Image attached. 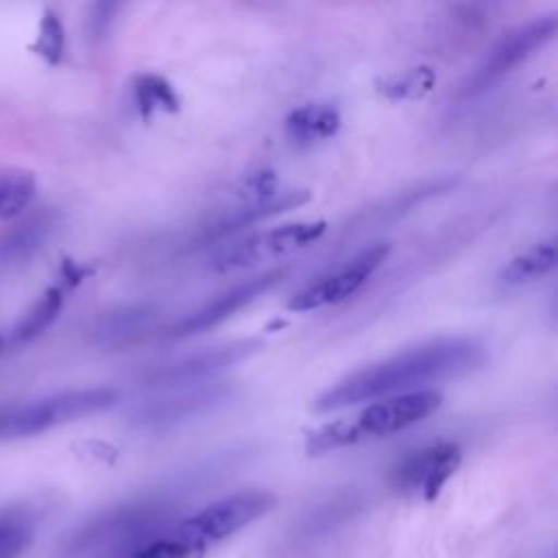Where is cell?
Here are the masks:
<instances>
[{"instance_id": "4", "label": "cell", "mask_w": 558, "mask_h": 558, "mask_svg": "<svg viewBox=\"0 0 558 558\" xmlns=\"http://www.w3.org/2000/svg\"><path fill=\"white\" fill-rule=\"evenodd\" d=\"M166 512L155 504L124 506L85 523L68 543V551L89 554L100 549H126L131 554L142 543L150 541V532L161 527Z\"/></svg>"}, {"instance_id": "23", "label": "cell", "mask_w": 558, "mask_h": 558, "mask_svg": "<svg viewBox=\"0 0 558 558\" xmlns=\"http://www.w3.org/2000/svg\"><path fill=\"white\" fill-rule=\"evenodd\" d=\"M33 50L48 61L50 65H57L63 59V50H65V31H63V22L61 17L52 11L46 9L41 13L39 20V33L37 39L33 44Z\"/></svg>"}, {"instance_id": "15", "label": "cell", "mask_w": 558, "mask_h": 558, "mask_svg": "<svg viewBox=\"0 0 558 558\" xmlns=\"http://www.w3.org/2000/svg\"><path fill=\"white\" fill-rule=\"evenodd\" d=\"M50 229H52L50 214H37L15 225L0 240V262L13 264V262L28 259L48 240Z\"/></svg>"}, {"instance_id": "11", "label": "cell", "mask_w": 558, "mask_h": 558, "mask_svg": "<svg viewBox=\"0 0 558 558\" xmlns=\"http://www.w3.org/2000/svg\"><path fill=\"white\" fill-rule=\"evenodd\" d=\"M281 270H270L264 272L262 277L248 279L231 290H227L225 294H220L218 299H214L211 303L203 305L201 310H196L194 314L185 316L183 320H179L172 329L170 336L172 338H187V336H196L203 333L220 323H225L227 318H231L235 312H240L242 307H246L248 303H253L257 296H262L264 292H268L275 283L281 281Z\"/></svg>"}, {"instance_id": "10", "label": "cell", "mask_w": 558, "mask_h": 558, "mask_svg": "<svg viewBox=\"0 0 558 558\" xmlns=\"http://www.w3.org/2000/svg\"><path fill=\"white\" fill-rule=\"evenodd\" d=\"M259 349H262L259 340H240L211 351H203L150 373L146 377V386L148 388H187V386L207 384V379L246 360Z\"/></svg>"}, {"instance_id": "2", "label": "cell", "mask_w": 558, "mask_h": 558, "mask_svg": "<svg viewBox=\"0 0 558 558\" xmlns=\"http://www.w3.org/2000/svg\"><path fill=\"white\" fill-rule=\"evenodd\" d=\"M118 401L111 388H76L24 403H0V440L37 436L57 425L109 410Z\"/></svg>"}, {"instance_id": "9", "label": "cell", "mask_w": 558, "mask_h": 558, "mask_svg": "<svg viewBox=\"0 0 558 558\" xmlns=\"http://www.w3.org/2000/svg\"><path fill=\"white\" fill-rule=\"evenodd\" d=\"M442 403V395L438 390H416L405 395H392L386 399H379L375 403H368L357 416L355 427L360 436H390L395 432H401L423 418H427L432 412H436Z\"/></svg>"}, {"instance_id": "3", "label": "cell", "mask_w": 558, "mask_h": 558, "mask_svg": "<svg viewBox=\"0 0 558 558\" xmlns=\"http://www.w3.org/2000/svg\"><path fill=\"white\" fill-rule=\"evenodd\" d=\"M275 504L277 497L268 490L233 493L177 523L172 534L187 543L198 556H203L216 543H222L225 538L266 517Z\"/></svg>"}, {"instance_id": "8", "label": "cell", "mask_w": 558, "mask_h": 558, "mask_svg": "<svg viewBox=\"0 0 558 558\" xmlns=\"http://www.w3.org/2000/svg\"><path fill=\"white\" fill-rule=\"evenodd\" d=\"M388 244H373L360 251L347 266L340 270L314 281L312 286L303 288L288 301V310L292 312H310L325 305L340 303L355 294L366 279L377 270V266L386 259Z\"/></svg>"}, {"instance_id": "6", "label": "cell", "mask_w": 558, "mask_h": 558, "mask_svg": "<svg viewBox=\"0 0 558 558\" xmlns=\"http://www.w3.org/2000/svg\"><path fill=\"white\" fill-rule=\"evenodd\" d=\"M460 449L449 440L432 442L408 453L392 471V484L405 495H421L432 501L460 466Z\"/></svg>"}, {"instance_id": "22", "label": "cell", "mask_w": 558, "mask_h": 558, "mask_svg": "<svg viewBox=\"0 0 558 558\" xmlns=\"http://www.w3.org/2000/svg\"><path fill=\"white\" fill-rule=\"evenodd\" d=\"M434 83H436L434 70L427 65H418L386 78L381 92L390 100H412V98L425 96L434 87Z\"/></svg>"}, {"instance_id": "12", "label": "cell", "mask_w": 558, "mask_h": 558, "mask_svg": "<svg viewBox=\"0 0 558 558\" xmlns=\"http://www.w3.org/2000/svg\"><path fill=\"white\" fill-rule=\"evenodd\" d=\"M227 397H229V386L225 384H198L181 390L174 397L150 401L137 408L133 418L137 425L150 427V429L170 427L179 421H187L196 414H203L214 405H220Z\"/></svg>"}, {"instance_id": "13", "label": "cell", "mask_w": 558, "mask_h": 558, "mask_svg": "<svg viewBox=\"0 0 558 558\" xmlns=\"http://www.w3.org/2000/svg\"><path fill=\"white\" fill-rule=\"evenodd\" d=\"M283 129L294 146H312L338 133L340 113L327 102H305L286 116Z\"/></svg>"}, {"instance_id": "14", "label": "cell", "mask_w": 558, "mask_h": 558, "mask_svg": "<svg viewBox=\"0 0 558 558\" xmlns=\"http://www.w3.org/2000/svg\"><path fill=\"white\" fill-rule=\"evenodd\" d=\"M556 266V240L547 238L514 255L501 270L506 286H523L549 275Z\"/></svg>"}, {"instance_id": "1", "label": "cell", "mask_w": 558, "mask_h": 558, "mask_svg": "<svg viewBox=\"0 0 558 558\" xmlns=\"http://www.w3.org/2000/svg\"><path fill=\"white\" fill-rule=\"evenodd\" d=\"M484 360L486 349L475 338L456 336L429 340L340 379L314 401V410L331 412L392 395L427 390L425 386L429 384L456 379L475 371Z\"/></svg>"}, {"instance_id": "18", "label": "cell", "mask_w": 558, "mask_h": 558, "mask_svg": "<svg viewBox=\"0 0 558 558\" xmlns=\"http://www.w3.org/2000/svg\"><path fill=\"white\" fill-rule=\"evenodd\" d=\"M133 98L144 120H148L155 111L174 113L179 111V102H181L172 83L153 72H142L133 78Z\"/></svg>"}, {"instance_id": "7", "label": "cell", "mask_w": 558, "mask_h": 558, "mask_svg": "<svg viewBox=\"0 0 558 558\" xmlns=\"http://www.w3.org/2000/svg\"><path fill=\"white\" fill-rule=\"evenodd\" d=\"M556 35V15H541L527 24H521L499 37L493 48L486 52L484 61L480 63L471 85L473 89H484L493 81L508 74L521 61L534 54V50L543 48Z\"/></svg>"}, {"instance_id": "21", "label": "cell", "mask_w": 558, "mask_h": 558, "mask_svg": "<svg viewBox=\"0 0 558 558\" xmlns=\"http://www.w3.org/2000/svg\"><path fill=\"white\" fill-rule=\"evenodd\" d=\"M362 436L355 427L353 421H333V423H325L316 429H312L305 438V453L307 456H323L329 453L333 449L347 447L357 442Z\"/></svg>"}, {"instance_id": "19", "label": "cell", "mask_w": 558, "mask_h": 558, "mask_svg": "<svg viewBox=\"0 0 558 558\" xmlns=\"http://www.w3.org/2000/svg\"><path fill=\"white\" fill-rule=\"evenodd\" d=\"M63 307V290L59 286H50L15 323L11 336L15 342H31L41 336L59 316Z\"/></svg>"}, {"instance_id": "17", "label": "cell", "mask_w": 558, "mask_h": 558, "mask_svg": "<svg viewBox=\"0 0 558 558\" xmlns=\"http://www.w3.org/2000/svg\"><path fill=\"white\" fill-rule=\"evenodd\" d=\"M153 312L144 305L135 307H120L113 312H107L98 325L94 327V338L102 347H116L124 344L129 338H135L148 327Z\"/></svg>"}, {"instance_id": "20", "label": "cell", "mask_w": 558, "mask_h": 558, "mask_svg": "<svg viewBox=\"0 0 558 558\" xmlns=\"http://www.w3.org/2000/svg\"><path fill=\"white\" fill-rule=\"evenodd\" d=\"M37 192L35 177L26 170H0V220L15 218L28 209Z\"/></svg>"}, {"instance_id": "5", "label": "cell", "mask_w": 558, "mask_h": 558, "mask_svg": "<svg viewBox=\"0 0 558 558\" xmlns=\"http://www.w3.org/2000/svg\"><path fill=\"white\" fill-rule=\"evenodd\" d=\"M325 229H327L325 220H303V222H288L272 229H264L233 244L222 246L211 257V266L220 272L255 268L259 264L288 257L314 244L325 233Z\"/></svg>"}, {"instance_id": "25", "label": "cell", "mask_w": 558, "mask_h": 558, "mask_svg": "<svg viewBox=\"0 0 558 558\" xmlns=\"http://www.w3.org/2000/svg\"><path fill=\"white\" fill-rule=\"evenodd\" d=\"M87 275H89V268H85L72 259H65L61 266V277H63V283H68V286H76Z\"/></svg>"}, {"instance_id": "26", "label": "cell", "mask_w": 558, "mask_h": 558, "mask_svg": "<svg viewBox=\"0 0 558 558\" xmlns=\"http://www.w3.org/2000/svg\"><path fill=\"white\" fill-rule=\"evenodd\" d=\"M2 349H4V340H2V336H0V353H2Z\"/></svg>"}, {"instance_id": "16", "label": "cell", "mask_w": 558, "mask_h": 558, "mask_svg": "<svg viewBox=\"0 0 558 558\" xmlns=\"http://www.w3.org/2000/svg\"><path fill=\"white\" fill-rule=\"evenodd\" d=\"M310 201V192L307 190H288V192H279L277 196H272L270 201H264V203H255V205H244V207H238L233 209L225 220H220L216 225V235H225L229 231H235L244 225H251V222H257L262 218H268V216H277L281 211H288V209H294V207H301L303 203Z\"/></svg>"}, {"instance_id": "24", "label": "cell", "mask_w": 558, "mask_h": 558, "mask_svg": "<svg viewBox=\"0 0 558 558\" xmlns=\"http://www.w3.org/2000/svg\"><path fill=\"white\" fill-rule=\"evenodd\" d=\"M33 525L24 517H0V558H17L33 543Z\"/></svg>"}]
</instances>
